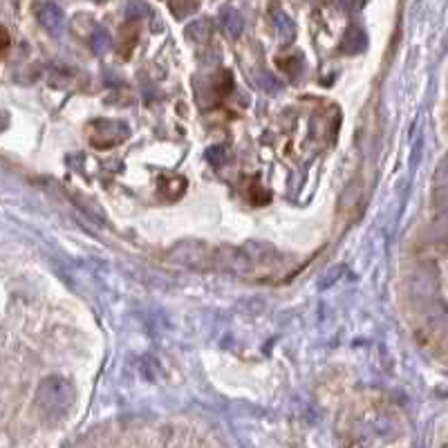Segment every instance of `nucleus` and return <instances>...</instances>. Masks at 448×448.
<instances>
[{
  "label": "nucleus",
  "instance_id": "nucleus-10",
  "mask_svg": "<svg viewBox=\"0 0 448 448\" xmlns=\"http://www.w3.org/2000/svg\"><path fill=\"white\" fill-rule=\"evenodd\" d=\"M92 45H95L97 52H104V49L110 45V38L106 36V32H97L95 38H92Z\"/></svg>",
  "mask_w": 448,
  "mask_h": 448
},
{
  "label": "nucleus",
  "instance_id": "nucleus-5",
  "mask_svg": "<svg viewBox=\"0 0 448 448\" xmlns=\"http://www.w3.org/2000/svg\"><path fill=\"white\" fill-rule=\"evenodd\" d=\"M186 36L191 40H207L211 36V23L204 19V21H196L193 25L186 27Z\"/></svg>",
  "mask_w": 448,
  "mask_h": 448
},
{
  "label": "nucleus",
  "instance_id": "nucleus-4",
  "mask_svg": "<svg viewBox=\"0 0 448 448\" xmlns=\"http://www.w3.org/2000/svg\"><path fill=\"white\" fill-rule=\"evenodd\" d=\"M363 47H366V36H363V32L359 27H350L345 32L343 43H341V49L345 54H357Z\"/></svg>",
  "mask_w": 448,
  "mask_h": 448
},
{
  "label": "nucleus",
  "instance_id": "nucleus-11",
  "mask_svg": "<svg viewBox=\"0 0 448 448\" xmlns=\"http://www.w3.org/2000/svg\"><path fill=\"white\" fill-rule=\"evenodd\" d=\"M7 47H10V34H7V30L0 27V54H3Z\"/></svg>",
  "mask_w": 448,
  "mask_h": 448
},
{
  "label": "nucleus",
  "instance_id": "nucleus-2",
  "mask_svg": "<svg viewBox=\"0 0 448 448\" xmlns=\"http://www.w3.org/2000/svg\"><path fill=\"white\" fill-rule=\"evenodd\" d=\"M128 137V126L121 121H110V119H99L92 123L90 141L97 148H113L115 143L123 141Z\"/></svg>",
  "mask_w": 448,
  "mask_h": 448
},
{
  "label": "nucleus",
  "instance_id": "nucleus-13",
  "mask_svg": "<svg viewBox=\"0 0 448 448\" xmlns=\"http://www.w3.org/2000/svg\"><path fill=\"white\" fill-rule=\"evenodd\" d=\"M354 3H357V0H339V5H341V7H345V10H352Z\"/></svg>",
  "mask_w": 448,
  "mask_h": 448
},
{
  "label": "nucleus",
  "instance_id": "nucleus-12",
  "mask_svg": "<svg viewBox=\"0 0 448 448\" xmlns=\"http://www.w3.org/2000/svg\"><path fill=\"white\" fill-rule=\"evenodd\" d=\"M209 155H215V166L224 162V150H222V148H213V150H209Z\"/></svg>",
  "mask_w": 448,
  "mask_h": 448
},
{
  "label": "nucleus",
  "instance_id": "nucleus-8",
  "mask_svg": "<svg viewBox=\"0 0 448 448\" xmlns=\"http://www.w3.org/2000/svg\"><path fill=\"white\" fill-rule=\"evenodd\" d=\"M148 14V7L141 3V0H130L128 7H126V16H128L130 21H137V19H143V16Z\"/></svg>",
  "mask_w": 448,
  "mask_h": 448
},
{
  "label": "nucleus",
  "instance_id": "nucleus-1",
  "mask_svg": "<svg viewBox=\"0 0 448 448\" xmlns=\"http://www.w3.org/2000/svg\"><path fill=\"white\" fill-rule=\"evenodd\" d=\"M77 392L70 379L63 377H47L36 388V408L40 412V419L45 424L54 426L70 415Z\"/></svg>",
  "mask_w": 448,
  "mask_h": 448
},
{
  "label": "nucleus",
  "instance_id": "nucleus-7",
  "mask_svg": "<svg viewBox=\"0 0 448 448\" xmlns=\"http://www.w3.org/2000/svg\"><path fill=\"white\" fill-rule=\"evenodd\" d=\"M249 200H251V202H256V204H265V202L272 200V196H269V191L265 189V186H260V182H253V180H251Z\"/></svg>",
  "mask_w": 448,
  "mask_h": 448
},
{
  "label": "nucleus",
  "instance_id": "nucleus-3",
  "mask_svg": "<svg viewBox=\"0 0 448 448\" xmlns=\"http://www.w3.org/2000/svg\"><path fill=\"white\" fill-rule=\"evenodd\" d=\"M38 21L49 32H54V34L61 32V27H63V12H61V7L54 5V3L43 5L38 10Z\"/></svg>",
  "mask_w": 448,
  "mask_h": 448
},
{
  "label": "nucleus",
  "instance_id": "nucleus-6",
  "mask_svg": "<svg viewBox=\"0 0 448 448\" xmlns=\"http://www.w3.org/2000/svg\"><path fill=\"white\" fill-rule=\"evenodd\" d=\"M222 25H224V30L231 34V36H240V32H242V19H240L238 12L226 10V12L222 14Z\"/></svg>",
  "mask_w": 448,
  "mask_h": 448
},
{
  "label": "nucleus",
  "instance_id": "nucleus-9",
  "mask_svg": "<svg viewBox=\"0 0 448 448\" xmlns=\"http://www.w3.org/2000/svg\"><path fill=\"white\" fill-rule=\"evenodd\" d=\"M171 10L177 19H184V16H189L191 12H196V3H191V0H173Z\"/></svg>",
  "mask_w": 448,
  "mask_h": 448
},
{
  "label": "nucleus",
  "instance_id": "nucleus-14",
  "mask_svg": "<svg viewBox=\"0 0 448 448\" xmlns=\"http://www.w3.org/2000/svg\"><path fill=\"white\" fill-rule=\"evenodd\" d=\"M5 126H7V115H3V113H0V130H3Z\"/></svg>",
  "mask_w": 448,
  "mask_h": 448
}]
</instances>
